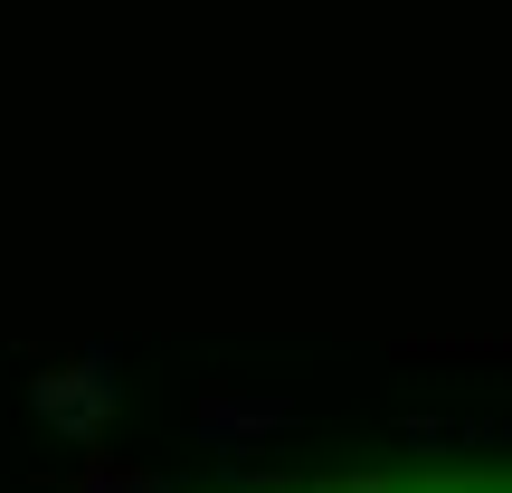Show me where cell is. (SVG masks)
Listing matches in <instances>:
<instances>
[{
	"mask_svg": "<svg viewBox=\"0 0 512 493\" xmlns=\"http://www.w3.org/2000/svg\"><path fill=\"white\" fill-rule=\"evenodd\" d=\"M38 408H48L67 437H95V427H105V408H114V370H105V351H95V361H76V370H57V380H38Z\"/></svg>",
	"mask_w": 512,
	"mask_h": 493,
	"instance_id": "1",
	"label": "cell"
},
{
	"mask_svg": "<svg viewBox=\"0 0 512 493\" xmlns=\"http://www.w3.org/2000/svg\"><path fill=\"white\" fill-rule=\"evenodd\" d=\"M190 418H200L209 446H247V437H285L294 408H285V399H200Z\"/></svg>",
	"mask_w": 512,
	"mask_h": 493,
	"instance_id": "2",
	"label": "cell"
},
{
	"mask_svg": "<svg viewBox=\"0 0 512 493\" xmlns=\"http://www.w3.org/2000/svg\"><path fill=\"white\" fill-rule=\"evenodd\" d=\"M86 493H162L152 475H86Z\"/></svg>",
	"mask_w": 512,
	"mask_h": 493,
	"instance_id": "3",
	"label": "cell"
}]
</instances>
